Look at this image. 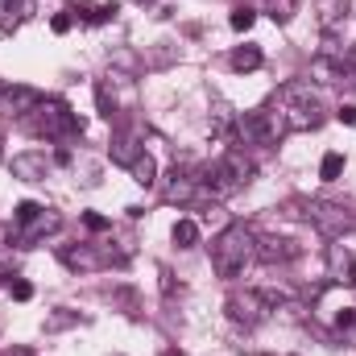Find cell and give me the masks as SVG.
Wrapping results in <instances>:
<instances>
[{
    "mask_svg": "<svg viewBox=\"0 0 356 356\" xmlns=\"http://www.w3.org/2000/svg\"><path fill=\"white\" fill-rule=\"evenodd\" d=\"M273 112L282 116V129H286V133H311V129H319V124L327 120L319 95L311 91V83H302V79L282 83V91H277V108H273Z\"/></svg>",
    "mask_w": 356,
    "mask_h": 356,
    "instance_id": "1",
    "label": "cell"
},
{
    "mask_svg": "<svg viewBox=\"0 0 356 356\" xmlns=\"http://www.w3.org/2000/svg\"><path fill=\"white\" fill-rule=\"evenodd\" d=\"M249 261H257V232L249 224H228L211 241V269L220 277H236V273H245Z\"/></svg>",
    "mask_w": 356,
    "mask_h": 356,
    "instance_id": "2",
    "label": "cell"
},
{
    "mask_svg": "<svg viewBox=\"0 0 356 356\" xmlns=\"http://www.w3.org/2000/svg\"><path fill=\"white\" fill-rule=\"evenodd\" d=\"M257 175V166H253V158H245L241 149H228L220 162H211L203 178H199V186L211 195V199H228V195H236L241 186H249Z\"/></svg>",
    "mask_w": 356,
    "mask_h": 356,
    "instance_id": "3",
    "label": "cell"
},
{
    "mask_svg": "<svg viewBox=\"0 0 356 356\" xmlns=\"http://www.w3.org/2000/svg\"><path fill=\"white\" fill-rule=\"evenodd\" d=\"M21 124L33 133V137H50V141H63V137H83V120L63 104V99H42L29 116H21Z\"/></svg>",
    "mask_w": 356,
    "mask_h": 356,
    "instance_id": "4",
    "label": "cell"
},
{
    "mask_svg": "<svg viewBox=\"0 0 356 356\" xmlns=\"http://www.w3.org/2000/svg\"><path fill=\"white\" fill-rule=\"evenodd\" d=\"M286 129H282V116L277 112H245L241 120H236V137L232 141H245V145H277V137H282Z\"/></svg>",
    "mask_w": 356,
    "mask_h": 356,
    "instance_id": "5",
    "label": "cell"
},
{
    "mask_svg": "<svg viewBox=\"0 0 356 356\" xmlns=\"http://www.w3.org/2000/svg\"><path fill=\"white\" fill-rule=\"evenodd\" d=\"M307 220L323 232V236H344V232H356V211H348L344 203H327V199H311L307 203Z\"/></svg>",
    "mask_w": 356,
    "mask_h": 356,
    "instance_id": "6",
    "label": "cell"
},
{
    "mask_svg": "<svg viewBox=\"0 0 356 356\" xmlns=\"http://www.w3.org/2000/svg\"><path fill=\"white\" fill-rule=\"evenodd\" d=\"M269 311H273V307H269L266 290H236V294L228 298V319H232V323H245V327L266 323Z\"/></svg>",
    "mask_w": 356,
    "mask_h": 356,
    "instance_id": "7",
    "label": "cell"
},
{
    "mask_svg": "<svg viewBox=\"0 0 356 356\" xmlns=\"http://www.w3.org/2000/svg\"><path fill=\"white\" fill-rule=\"evenodd\" d=\"M58 228H63V216H58L54 207H42L29 224H21V228H17V245H21V249H33L42 236H54Z\"/></svg>",
    "mask_w": 356,
    "mask_h": 356,
    "instance_id": "8",
    "label": "cell"
},
{
    "mask_svg": "<svg viewBox=\"0 0 356 356\" xmlns=\"http://www.w3.org/2000/svg\"><path fill=\"white\" fill-rule=\"evenodd\" d=\"M302 253V245H294L290 236H257V261L266 266H286Z\"/></svg>",
    "mask_w": 356,
    "mask_h": 356,
    "instance_id": "9",
    "label": "cell"
},
{
    "mask_svg": "<svg viewBox=\"0 0 356 356\" xmlns=\"http://www.w3.org/2000/svg\"><path fill=\"white\" fill-rule=\"evenodd\" d=\"M8 170H13V178H21V182H46V175H50V158L38 154V149L13 154V158H8Z\"/></svg>",
    "mask_w": 356,
    "mask_h": 356,
    "instance_id": "10",
    "label": "cell"
},
{
    "mask_svg": "<svg viewBox=\"0 0 356 356\" xmlns=\"http://www.w3.org/2000/svg\"><path fill=\"white\" fill-rule=\"evenodd\" d=\"M38 104H42V91L38 88H25V83H17V88H0V108H4L8 116H29Z\"/></svg>",
    "mask_w": 356,
    "mask_h": 356,
    "instance_id": "11",
    "label": "cell"
},
{
    "mask_svg": "<svg viewBox=\"0 0 356 356\" xmlns=\"http://www.w3.org/2000/svg\"><path fill=\"white\" fill-rule=\"evenodd\" d=\"M327 269H332V282H344V286L356 290V257L344 245H332L327 249Z\"/></svg>",
    "mask_w": 356,
    "mask_h": 356,
    "instance_id": "12",
    "label": "cell"
},
{
    "mask_svg": "<svg viewBox=\"0 0 356 356\" xmlns=\"http://www.w3.org/2000/svg\"><path fill=\"white\" fill-rule=\"evenodd\" d=\"M166 203H195L199 195H203V186H199V178H191V175H170V182H166Z\"/></svg>",
    "mask_w": 356,
    "mask_h": 356,
    "instance_id": "13",
    "label": "cell"
},
{
    "mask_svg": "<svg viewBox=\"0 0 356 356\" xmlns=\"http://www.w3.org/2000/svg\"><path fill=\"white\" fill-rule=\"evenodd\" d=\"M141 154H145V149L137 145V133H116L112 145H108V158H112L116 166H133Z\"/></svg>",
    "mask_w": 356,
    "mask_h": 356,
    "instance_id": "14",
    "label": "cell"
},
{
    "mask_svg": "<svg viewBox=\"0 0 356 356\" xmlns=\"http://www.w3.org/2000/svg\"><path fill=\"white\" fill-rule=\"evenodd\" d=\"M63 266H71V269H99V266H108V257H104V253H95L91 245H79V249H63Z\"/></svg>",
    "mask_w": 356,
    "mask_h": 356,
    "instance_id": "15",
    "label": "cell"
},
{
    "mask_svg": "<svg viewBox=\"0 0 356 356\" xmlns=\"http://www.w3.org/2000/svg\"><path fill=\"white\" fill-rule=\"evenodd\" d=\"M315 8H319V25H323V29H336V25L353 13V4H348V0H319Z\"/></svg>",
    "mask_w": 356,
    "mask_h": 356,
    "instance_id": "16",
    "label": "cell"
},
{
    "mask_svg": "<svg viewBox=\"0 0 356 356\" xmlns=\"http://www.w3.org/2000/svg\"><path fill=\"white\" fill-rule=\"evenodd\" d=\"M120 13V0H108V4H79V17L88 21V25H104V21H112Z\"/></svg>",
    "mask_w": 356,
    "mask_h": 356,
    "instance_id": "17",
    "label": "cell"
},
{
    "mask_svg": "<svg viewBox=\"0 0 356 356\" xmlns=\"http://www.w3.org/2000/svg\"><path fill=\"white\" fill-rule=\"evenodd\" d=\"M266 58H261V50L257 46H241V50H232V71H257Z\"/></svg>",
    "mask_w": 356,
    "mask_h": 356,
    "instance_id": "18",
    "label": "cell"
},
{
    "mask_svg": "<svg viewBox=\"0 0 356 356\" xmlns=\"http://www.w3.org/2000/svg\"><path fill=\"white\" fill-rule=\"evenodd\" d=\"M129 170H133V182H141V186H154V182H158V162H154L149 154H141Z\"/></svg>",
    "mask_w": 356,
    "mask_h": 356,
    "instance_id": "19",
    "label": "cell"
},
{
    "mask_svg": "<svg viewBox=\"0 0 356 356\" xmlns=\"http://www.w3.org/2000/svg\"><path fill=\"white\" fill-rule=\"evenodd\" d=\"M175 245L178 249H195L199 245V224L195 220H178L175 224Z\"/></svg>",
    "mask_w": 356,
    "mask_h": 356,
    "instance_id": "20",
    "label": "cell"
},
{
    "mask_svg": "<svg viewBox=\"0 0 356 356\" xmlns=\"http://www.w3.org/2000/svg\"><path fill=\"white\" fill-rule=\"evenodd\" d=\"M340 175H344V154H323V162H319V178H323V182H336Z\"/></svg>",
    "mask_w": 356,
    "mask_h": 356,
    "instance_id": "21",
    "label": "cell"
},
{
    "mask_svg": "<svg viewBox=\"0 0 356 356\" xmlns=\"http://www.w3.org/2000/svg\"><path fill=\"white\" fill-rule=\"evenodd\" d=\"M266 4H269V17H273L277 25H286V21L298 13V0H266Z\"/></svg>",
    "mask_w": 356,
    "mask_h": 356,
    "instance_id": "22",
    "label": "cell"
},
{
    "mask_svg": "<svg viewBox=\"0 0 356 356\" xmlns=\"http://www.w3.org/2000/svg\"><path fill=\"white\" fill-rule=\"evenodd\" d=\"M95 104H99V116H116V99H112V91H108V83H95Z\"/></svg>",
    "mask_w": 356,
    "mask_h": 356,
    "instance_id": "23",
    "label": "cell"
},
{
    "mask_svg": "<svg viewBox=\"0 0 356 356\" xmlns=\"http://www.w3.org/2000/svg\"><path fill=\"white\" fill-rule=\"evenodd\" d=\"M253 21H257V13H253V8H236V13H232V29H236V33H249V29H253Z\"/></svg>",
    "mask_w": 356,
    "mask_h": 356,
    "instance_id": "24",
    "label": "cell"
},
{
    "mask_svg": "<svg viewBox=\"0 0 356 356\" xmlns=\"http://www.w3.org/2000/svg\"><path fill=\"white\" fill-rule=\"evenodd\" d=\"M38 211H42V203H33V199H25V203H17V207H13V220H17V224H29V220H33Z\"/></svg>",
    "mask_w": 356,
    "mask_h": 356,
    "instance_id": "25",
    "label": "cell"
},
{
    "mask_svg": "<svg viewBox=\"0 0 356 356\" xmlns=\"http://www.w3.org/2000/svg\"><path fill=\"white\" fill-rule=\"evenodd\" d=\"M8 294H13L17 302H29V298H33V286H29L25 277H17V282H8Z\"/></svg>",
    "mask_w": 356,
    "mask_h": 356,
    "instance_id": "26",
    "label": "cell"
},
{
    "mask_svg": "<svg viewBox=\"0 0 356 356\" xmlns=\"http://www.w3.org/2000/svg\"><path fill=\"white\" fill-rule=\"evenodd\" d=\"M71 25H75V17H71V13H54V17H50V29H54V33H67Z\"/></svg>",
    "mask_w": 356,
    "mask_h": 356,
    "instance_id": "27",
    "label": "cell"
},
{
    "mask_svg": "<svg viewBox=\"0 0 356 356\" xmlns=\"http://www.w3.org/2000/svg\"><path fill=\"white\" fill-rule=\"evenodd\" d=\"M83 224H88L91 232H104V228H108V216H99V211H88V216H83Z\"/></svg>",
    "mask_w": 356,
    "mask_h": 356,
    "instance_id": "28",
    "label": "cell"
},
{
    "mask_svg": "<svg viewBox=\"0 0 356 356\" xmlns=\"http://www.w3.org/2000/svg\"><path fill=\"white\" fill-rule=\"evenodd\" d=\"M336 327H340V332H348V327H356V311H353V307H344V311L336 315Z\"/></svg>",
    "mask_w": 356,
    "mask_h": 356,
    "instance_id": "29",
    "label": "cell"
},
{
    "mask_svg": "<svg viewBox=\"0 0 356 356\" xmlns=\"http://www.w3.org/2000/svg\"><path fill=\"white\" fill-rule=\"evenodd\" d=\"M67 323H75V315H54V319L46 323V332H58V327H67Z\"/></svg>",
    "mask_w": 356,
    "mask_h": 356,
    "instance_id": "30",
    "label": "cell"
},
{
    "mask_svg": "<svg viewBox=\"0 0 356 356\" xmlns=\"http://www.w3.org/2000/svg\"><path fill=\"white\" fill-rule=\"evenodd\" d=\"M336 116H340V120H344V124H356V104H344V108H340V112H336Z\"/></svg>",
    "mask_w": 356,
    "mask_h": 356,
    "instance_id": "31",
    "label": "cell"
},
{
    "mask_svg": "<svg viewBox=\"0 0 356 356\" xmlns=\"http://www.w3.org/2000/svg\"><path fill=\"white\" fill-rule=\"evenodd\" d=\"M54 162H58V166H71V149H67V145H63V149H58V154H54Z\"/></svg>",
    "mask_w": 356,
    "mask_h": 356,
    "instance_id": "32",
    "label": "cell"
},
{
    "mask_svg": "<svg viewBox=\"0 0 356 356\" xmlns=\"http://www.w3.org/2000/svg\"><path fill=\"white\" fill-rule=\"evenodd\" d=\"M4 356H33L29 348H13V353H4Z\"/></svg>",
    "mask_w": 356,
    "mask_h": 356,
    "instance_id": "33",
    "label": "cell"
},
{
    "mask_svg": "<svg viewBox=\"0 0 356 356\" xmlns=\"http://www.w3.org/2000/svg\"><path fill=\"white\" fill-rule=\"evenodd\" d=\"M162 356H182V353H178V348H170V353H162Z\"/></svg>",
    "mask_w": 356,
    "mask_h": 356,
    "instance_id": "34",
    "label": "cell"
},
{
    "mask_svg": "<svg viewBox=\"0 0 356 356\" xmlns=\"http://www.w3.org/2000/svg\"><path fill=\"white\" fill-rule=\"evenodd\" d=\"M141 4H145V0H141Z\"/></svg>",
    "mask_w": 356,
    "mask_h": 356,
    "instance_id": "35",
    "label": "cell"
}]
</instances>
